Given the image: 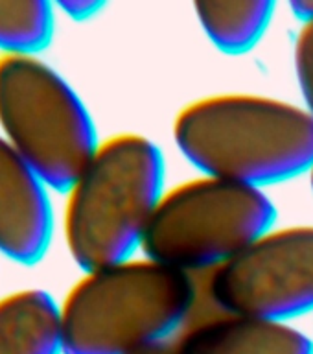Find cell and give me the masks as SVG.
Instances as JSON below:
<instances>
[{
    "label": "cell",
    "mask_w": 313,
    "mask_h": 354,
    "mask_svg": "<svg viewBox=\"0 0 313 354\" xmlns=\"http://www.w3.org/2000/svg\"><path fill=\"white\" fill-rule=\"evenodd\" d=\"M171 138L199 174L249 187L264 188L313 168V116L304 105L265 94L192 100L173 116Z\"/></svg>",
    "instance_id": "1"
},
{
    "label": "cell",
    "mask_w": 313,
    "mask_h": 354,
    "mask_svg": "<svg viewBox=\"0 0 313 354\" xmlns=\"http://www.w3.org/2000/svg\"><path fill=\"white\" fill-rule=\"evenodd\" d=\"M199 295L193 275L146 254L82 271L57 301L63 354H129L171 339Z\"/></svg>",
    "instance_id": "2"
},
{
    "label": "cell",
    "mask_w": 313,
    "mask_h": 354,
    "mask_svg": "<svg viewBox=\"0 0 313 354\" xmlns=\"http://www.w3.org/2000/svg\"><path fill=\"white\" fill-rule=\"evenodd\" d=\"M308 176H310V187H312V192H313V168L308 171Z\"/></svg>",
    "instance_id": "16"
},
{
    "label": "cell",
    "mask_w": 313,
    "mask_h": 354,
    "mask_svg": "<svg viewBox=\"0 0 313 354\" xmlns=\"http://www.w3.org/2000/svg\"><path fill=\"white\" fill-rule=\"evenodd\" d=\"M164 192V157L149 137L120 131L99 138L83 170L63 192L61 234L82 271L140 251Z\"/></svg>",
    "instance_id": "3"
},
{
    "label": "cell",
    "mask_w": 313,
    "mask_h": 354,
    "mask_svg": "<svg viewBox=\"0 0 313 354\" xmlns=\"http://www.w3.org/2000/svg\"><path fill=\"white\" fill-rule=\"evenodd\" d=\"M212 308L287 321L313 312V225L271 227L207 273Z\"/></svg>",
    "instance_id": "6"
},
{
    "label": "cell",
    "mask_w": 313,
    "mask_h": 354,
    "mask_svg": "<svg viewBox=\"0 0 313 354\" xmlns=\"http://www.w3.org/2000/svg\"><path fill=\"white\" fill-rule=\"evenodd\" d=\"M290 10L301 24L313 21V0H292Z\"/></svg>",
    "instance_id": "14"
},
{
    "label": "cell",
    "mask_w": 313,
    "mask_h": 354,
    "mask_svg": "<svg viewBox=\"0 0 313 354\" xmlns=\"http://www.w3.org/2000/svg\"><path fill=\"white\" fill-rule=\"evenodd\" d=\"M129 354H179V353H177V347H176V343H173V337H171V339H166V342L151 343V345L140 347Z\"/></svg>",
    "instance_id": "15"
},
{
    "label": "cell",
    "mask_w": 313,
    "mask_h": 354,
    "mask_svg": "<svg viewBox=\"0 0 313 354\" xmlns=\"http://www.w3.org/2000/svg\"><path fill=\"white\" fill-rule=\"evenodd\" d=\"M55 13L48 0H0V54H41L54 37Z\"/></svg>",
    "instance_id": "11"
},
{
    "label": "cell",
    "mask_w": 313,
    "mask_h": 354,
    "mask_svg": "<svg viewBox=\"0 0 313 354\" xmlns=\"http://www.w3.org/2000/svg\"><path fill=\"white\" fill-rule=\"evenodd\" d=\"M293 66L304 109L313 116V21L303 22L293 43Z\"/></svg>",
    "instance_id": "12"
},
{
    "label": "cell",
    "mask_w": 313,
    "mask_h": 354,
    "mask_svg": "<svg viewBox=\"0 0 313 354\" xmlns=\"http://www.w3.org/2000/svg\"><path fill=\"white\" fill-rule=\"evenodd\" d=\"M54 6L55 10L61 11L72 21L83 22L98 15L105 8V2L102 0H61V2H54Z\"/></svg>",
    "instance_id": "13"
},
{
    "label": "cell",
    "mask_w": 313,
    "mask_h": 354,
    "mask_svg": "<svg viewBox=\"0 0 313 354\" xmlns=\"http://www.w3.org/2000/svg\"><path fill=\"white\" fill-rule=\"evenodd\" d=\"M0 137L61 194L99 142L82 96L41 55L0 54Z\"/></svg>",
    "instance_id": "5"
},
{
    "label": "cell",
    "mask_w": 313,
    "mask_h": 354,
    "mask_svg": "<svg viewBox=\"0 0 313 354\" xmlns=\"http://www.w3.org/2000/svg\"><path fill=\"white\" fill-rule=\"evenodd\" d=\"M275 216L264 188L199 174L164 188L140 253L188 275L210 273L275 225Z\"/></svg>",
    "instance_id": "4"
},
{
    "label": "cell",
    "mask_w": 313,
    "mask_h": 354,
    "mask_svg": "<svg viewBox=\"0 0 313 354\" xmlns=\"http://www.w3.org/2000/svg\"><path fill=\"white\" fill-rule=\"evenodd\" d=\"M193 11L216 48L225 54H243L269 28L275 4L271 0H198Z\"/></svg>",
    "instance_id": "10"
},
{
    "label": "cell",
    "mask_w": 313,
    "mask_h": 354,
    "mask_svg": "<svg viewBox=\"0 0 313 354\" xmlns=\"http://www.w3.org/2000/svg\"><path fill=\"white\" fill-rule=\"evenodd\" d=\"M173 343L179 354H313L312 337L287 321L218 308L193 312Z\"/></svg>",
    "instance_id": "8"
},
{
    "label": "cell",
    "mask_w": 313,
    "mask_h": 354,
    "mask_svg": "<svg viewBox=\"0 0 313 354\" xmlns=\"http://www.w3.org/2000/svg\"><path fill=\"white\" fill-rule=\"evenodd\" d=\"M50 188L0 137V254L21 266L44 259L54 236Z\"/></svg>",
    "instance_id": "7"
},
{
    "label": "cell",
    "mask_w": 313,
    "mask_h": 354,
    "mask_svg": "<svg viewBox=\"0 0 313 354\" xmlns=\"http://www.w3.org/2000/svg\"><path fill=\"white\" fill-rule=\"evenodd\" d=\"M0 354H63L57 301L41 288L0 295Z\"/></svg>",
    "instance_id": "9"
}]
</instances>
